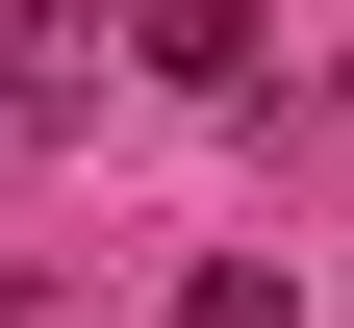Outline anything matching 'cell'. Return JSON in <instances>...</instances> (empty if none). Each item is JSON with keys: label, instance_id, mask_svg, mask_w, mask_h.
<instances>
[{"label": "cell", "instance_id": "cell-1", "mask_svg": "<svg viewBox=\"0 0 354 328\" xmlns=\"http://www.w3.org/2000/svg\"><path fill=\"white\" fill-rule=\"evenodd\" d=\"M253 51H279L253 0H152V76H253Z\"/></svg>", "mask_w": 354, "mask_h": 328}, {"label": "cell", "instance_id": "cell-2", "mask_svg": "<svg viewBox=\"0 0 354 328\" xmlns=\"http://www.w3.org/2000/svg\"><path fill=\"white\" fill-rule=\"evenodd\" d=\"M177 328H304V278H279V253H203V278H177Z\"/></svg>", "mask_w": 354, "mask_h": 328}]
</instances>
